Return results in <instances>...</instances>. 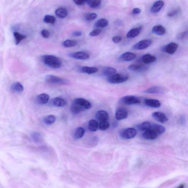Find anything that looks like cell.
I'll return each instance as SVG.
<instances>
[{
    "mask_svg": "<svg viewBox=\"0 0 188 188\" xmlns=\"http://www.w3.org/2000/svg\"><path fill=\"white\" fill-rule=\"evenodd\" d=\"M42 60L45 65L51 68L57 69L61 67V60L57 57L52 55H44L42 56Z\"/></svg>",
    "mask_w": 188,
    "mask_h": 188,
    "instance_id": "6da1fadb",
    "label": "cell"
},
{
    "mask_svg": "<svg viewBox=\"0 0 188 188\" xmlns=\"http://www.w3.org/2000/svg\"><path fill=\"white\" fill-rule=\"evenodd\" d=\"M128 79L129 76L127 75L118 73L109 76L107 79V81L110 84H121L126 81Z\"/></svg>",
    "mask_w": 188,
    "mask_h": 188,
    "instance_id": "7a4b0ae2",
    "label": "cell"
},
{
    "mask_svg": "<svg viewBox=\"0 0 188 188\" xmlns=\"http://www.w3.org/2000/svg\"><path fill=\"white\" fill-rule=\"evenodd\" d=\"M45 81L48 84L66 85L69 83V81L65 79L60 78L53 75H48L46 76Z\"/></svg>",
    "mask_w": 188,
    "mask_h": 188,
    "instance_id": "3957f363",
    "label": "cell"
},
{
    "mask_svg": "<svg viewBox=\"0 0 188 188\" xmlns=\"http://www.w3.org/2000/svg\"><path fill=\"white\" fill-rule=\"evenodd\" d=\"M137 134L136 129L133 128H128L122 130L120 132V136L124 139H130L135 138Z\"/></svg>",
    "mask_w": 188,
    "mask_h": 188,
    "instance_id": "277c9868",
    "label": "cell"
},
{
    "mask_svg": "<svg viewBox=\"0 0 188 188\" xmlns=\"http://www.w3.org/2000/svg\"><path fill=\"white\" fill-rule=\"evenodd\" d=\"M120 101L124 104L128 105L139 104L141 102L140 100L137 97L132 95L123 97L120 100Z\"/></svg>",
    "mask_w": 188,
    "mask_h": 188,
    "instance_id": "5b68a950",
    "label": "cell"
},
{
    "mask_svg": "<svg viewBox=\"0 0 188 188\" xmlns=\"http://www.w3.org/2000/svg\"><path fill=\"white\" fill-rule=\"evenodd\" d=\"M70 57L79 60H85L89 59L90 55L85 51H79L70 53L68 55Z\"/></svg>",
    "mask_w": 188,
    "mask_h": 188,
    "instance_id": "8992f818",
    "label": "cell"
},
{
    "mask_svg": "<svg viewBox=\"0 0 188 188\" xmlns=\"http://www.w3.org/2000/svg\"><path fill=\"white\" fill-rule=\"evenodd\" d=\"M152 44V41L149 39L142 40L133 45L132 48L136 50H142L148 48Z\"/></svg>",
    "mask_w": 188,
    "mask_h": 188,
    "instance_id": "52a82bcc",
    "label": "cell"
},
{
    "mask_svg": "<svg viewBox=\"0 0 188 188\" xmlns=\"http://www.w3.org/2000/svg\"><path fill=\"white\" fill-rule=\"evenodd\" d=\"M86 110L85 108L82 105L74 100L70 107V111L73 114H79Z\"/></svg>",
    "mask_w": 188,
    "mask_h": 188,
    "instance_id": "ba28073f",
    "label": "cell"
},
{
    "mask_svg": "<svg viewBox=\"0 0 188 188\" xmlns=\"http://www.w3.org/2000/svg\"><path fill=\"white\" fill-rule=\"evenodd\" d=\"M179 47V45L175 42H171L166 46L163 47L162 50L169 54H173L176 52Z\"/></svg>",
    "mask_w": 188,
    "mask_h": 188,
    "instance_id": "9c48e42d",
    "label": "cell"
},
{
    "mask_svg": "<svg viewBox=\"0 0 188 188\" xmlns=\"http://www.w3.org/2000/svg\"><path fill=\"white\" fill-rule=\"evenodd\" d=\"M136 57V55L133 53L126 52L123 53L119 57V60L122 62H130L135 59Z\"/></svg>",
    "mask_w": 188,
    "mask_h": 188,
    "instance_id": "30bf717a",
    "label": "cell"
},
{
    "mask_svg": "<svg viewBox=\"0 0 188 188\" xmlns=\"http://www.w3.org/2000/svg\"><path fill=\"white\" fill-rule=\"evenodd\" d=\"M128 116V112L125 109L120 108L117 110L115 113V118L118 120H121L126 118Z\"/></svg>",
    "mask_w": 188,
    "mask_h": 188,
    "instance_id": "8fae6325",
    "label": "cell"
},
{
    "mask_svg": "<svg viewBox=\"0 0 188 188\" xmlns=\"http://www.w3.org/2000/svg\"><path fill=\"white\" fill-rule=\"evenodd\" d=\"M158 134L151 129L145 131L142 135L144 139L147 140H153L158 138Z\"/></svg>",
    "mask_w": 188,
    "mask_h": 188,
    "instance_id": "7c38bea8",
    "label": "cell"
},
{
    "mask_svg": "<svg viewBox=\"0 0 188 188\" xmlns=\"http://www.w3.org/2000/svg\"><path fill=\"white\" fill-rule=\"evenodd\" d=\"M152 117L159 122L164 123L168 121L167 116L164 113L161 112H156L152 114Z\"/></svg>",
    "mask_w": 188,
    "mask_h": 188,
    "instance_id": "4fadbf2b",
    "label": "cell"
},
{
    "mask_svg": "<svg viewBox=\"0 0 188 188\" xmlns=\"http://www.w3.org/2000/svg\"><path fill=\"white\" fill-rule=\"evenodd\" d=\"M51 104L55 107H63L67 104V102L63 98L57 97L53 98L51 101Z\"/></svg>",
    "mask_w": 188,
    "mask_h": 188,
    "instance_id": "5bb4252c",
    "label": "cell"
},
{
    "mask_svg": "<svg viewBox=\"0 0 188 188\" xmlns=\"http://www.w3.org/2000/svg\"><path fill=\"white\" fill-rule=\"evenodd\" d=\"M49 95L46 93L40 94L36 98L37 103L39 105H44L46 104L49 100Z\"/></svg>",
    "mask_w": 188,
    "mask_h": 188,
    "instance_id": "9a60e30c",
    "label": "cell"
},
{
    "mask_svg": "<svg viewBox=\"0 0 188 188\" xmlns=\"http://www.w3.org/2000/svg\"><path fill=\"white\" fill-rule=\"evenodd\" d=\"M79 72L81 73H85L89 75H91L97 73L98 69L96 67H88V66H82L80 67L78 69Z\"/></svg>",
    "mask_w": 188,
    "mask_h": 188,
    "instance_id": "2e32d148",
    "label": "cell"
},
{
    "mask_svg": "<svg viewBox=\"0 0 188 188\" xmlns=\"http://www.w3.org/2000/svg\"><path fill=\"white\" fill-rule=\"evenodd\" d=\"M145 105L148 107L154 108H158L161 106V103L159 101L156 99H146L144 101Z\"/></svg>",
    "mask_w": 188,
    "mask_h": 188,
    "instance_id": "e0dca14e",
    "label": "cell"
},
{
    "mask_svg": "<svg viewBox=\"0 0 188 188\" xmlns=\"http://www.w3.org/2000/svg\"><path fill=\"white\" fill-rule=\"evenodd\" d=\"M164 5V2L162 1H158L154 3L150 9L152 13H156L159 12Z\"/></svg>",
    "mask_w": 188,
    "mask_h": 188,
    "instance_id": "ac0fdd59",
    "label": "cell"
},
{
    "mask_svg": "<svg viewBox=\"0 0 188 188\" xmlns=\"http://www.w3.org/2000/svg\"><path fill=\"white\" fill-rule=\"evenodd\" d=\"M143 92L148 94H162L164 93V89L161 87L154 86L145 90Z\"/></svg>",
    "mask_w": 188,
    "mask_h": 188,
    "instance_id": "d6986e66",
    "label": "cell"
},
{
    "mask_svg": "<svg viewBox=\"0 0 188 188\" xmlns=\"http://www.w3.org/2000/svg\"><path fill=\"white\" fill-rule=\"evenodd\" d=\"M141 60L143 63L147 64L155 62L156 60V57L150 54H146L142 56Z\"/></svg>",
    "mask_w": 188,
    "mask_h": 188,
    "instance_id": "ffe728a7",
    "label": "cell"
},
{
    "mask_svg": "<svg viewBox=\"0 0 188 188\" xmlns=\"http://www.w3.org/2000/svg\"><path fill=\"white\" fill-rule=\"evenodd\" d=\"M142 29V27H139L131 29L127 33V38L129 39H131L137 37L140 33Z\"/></svg>",
    "mask_w": 188,
    "mask_h": 188,
    "instance_id": "44dd1931",
    "label": "cell"
},
{
    "mask_svg": "<svg viewBox=\"0 0 188 188\" xmlns=\"http://www.w3.org/2000/svg\"><path fill=\"white\" fill-rule=\"evenodd\" d=\"M96 118L100 122L107 121L109 119V115L107 112L104 110L99 111L97 112Z\"/></svg>",
    "mask_w": 188,
    "mask_h": 188,
    "instance_id": "7402d4cb",
    "label": "cell"
},
{
    "mask_svg": "<svg viewBox=\"0 0 188 188\" xmlns=\"http://www.w3.org/2000/svg\"><path fill=\"white\" fill-rule=\"evenodd\" d=\"M152 31L154 34L157 35L162 36L165 34L166 30L162 26L158 25L153 27Z\"/></svg>",
    "mask_w": 188,
    "mask_h": 188,
    "instance_id": "603a6c76",
    "label": "cell"
},
{
    "mask_svg": "<svg viewBox=\"0 0 188 188\" xmlns=\"http://www.w3.org/2000/svg\"><path fill=\"white\" fill-rule=\"evenodd\" d=\"M150 129L154 131L158 135L162 134L165 131V128L164 126L156 124H152Z\"/></svg>",
    "mask_w": 188,
    "mask_h": 188,
    "instance_id": "cb8c5ba5",
    "label": "cell"
},
{
    "mask_svg": "<svg viewBox=\"0 0 188 188\" xmlns=\"http://www.w3.org/2000/svg\"><path fill=\"white\" fill-rule=\"evenodd\" d=\"M10 89L12 92L16 93L22 92L24 89L22 84L18 82L12 84L10 87Z\"/></svg>",
    "mask_w": 188,
    "mask_h": 188,
    "instance_id": "d4e9b609",
    "label": "cell"
},
{
    "mask_svg": "<svg viewBox=\"0 0 188 188\" xmlns=\"http://www.w3.org/2000/svg\"><path fill=\"white\" fill-rule=\"evenodd\" d=\"M74 100L82 105L85 108L86 110H89L92 107V104L90 102L84 98H77L75 99Z\"/></svg>",
    "mask_w": 188,
    "mask_h": 188,
    "instance_id": "484cf974",
    "label": "cell"
},
{
    "mask_svg": "<svg viewBox=\"0 0 188 188\" xmlns=\"http://www.w3.org/2000/svg\"><path fill=\"white\" fill-rule=\"evenodd\" d=\"M117 72V70L112 67H106L102 71V74L104 76H110L113 75Z\"/></svg>",
    "mask_w": 188,
    "mask_h": 188,
    "instance_id": "4316f807",
    "label": "cell"
},
{
    "mask_svg": "<svg viewBox=\"0 0 188 188\" xmlns=\"http://www.w3.org/2000/svg\"><path fill=\"white\" fill-rule=\"evenodd\" d=\"M55 14L58 17L60 18L63 19L67 16L68 12L65 8H58L55 11Z\"/></svg>",
    "mask_w": 188,
    "mask_h": 188,
    "instance_id": "83f0119b",
    "label": "cell"
},
{
    "mask_svg": "<svg viewBox=\"0 0 188 188\" xmlns=\"http://www.w3.org/2000/svg\"><path fill=\"white\" fill-rule=\"evenodd\" d=\"M99 128V124L96 120H92L89 121L88 128L91 132H96Z\"/></svg>",
    "mask_w": 188,
    "mask_h": 188,
    "instance_id": "f1b7e54d",
    "label": "cell"
},
{
    "mask_svg": "<svg viewBox=\"0 0 188 188\" xmlns=\"http://www.w3.org/2000/svg\"><path fill=\"white\" fill-rule=\"evenodd\" d=\"M85 133V130L82 127H79L76 129L74 134V138L78 140L81 139Z\"/></svg>",
    "mask_w": 188,
    "mask_h": 188,
    "instance_id": "f546056e",
    "label": "cell"
},
{
    "mask_svg": "<svg viewBox=\"0 0 188 188\" xmlns=\"http://www.w3.org/2000/svg\"><path fill=\"white\" fill-rule=\"evenodd\" d=\"M56 120V117L55 115H49L46 116L43 118V121L44 123L47 125H50L55 122Z\"/></svg>",
    "mask_w": 188,
    "mask_h": 188,
    "instance_id": "4dcf8cb0",
    "label": "cell"
},
{
    "mask_svg": "<svg viewBox=\"0 0 188 188\" xmlns=\"http://www.w3.org/2000/svg\"><path fill=\"white\" fill-rule=\"evenodd\" d=\"M13 34L16 45H18L22 41L26 38V36L21 34L17 32H15Z\"/></svg>",
    "mask_w": 188,
    "mask_h": 188,
    "instance_id": "1f68e13d",
    "label": "cell"
},
{
    "mask_svg": "<svg viewBox=\"0 0 188 188\" xmlns=\"http://www.w3.org/2000/svg\"><path fill=\"white\" fill-rule=\"evenodd\" d=\"M152 124L149 122H145L138 126V129L140 131H145L150 129Z\"/></svg>",
    "mask_w": 188,
    "mask_h": 188,
    "instance_id": "d6a6232c",
    "label": "cell"
},
{
    "mask_svg": "<svg viewBox=\"0 0 188 188\" xmlns=\"http://www.w3.org/2000/svg\"><path fill=\"white\" fill-rule=\"evenodd\" d=\"M109 24V22L105 19H101L95 22L94 26L97 28H104L106 27Z\"/></svg>",
    "mask_w": 188,
    "mask_h": 188,
    "instance_id": "836d02e7",
    "label": "cell"
},
{
    "mask_svg": "<svg viewBox=\"0 0 188 188\" xmlns=\"http://www.w3.org/2000/svg\"><path fill=\"white\" fill-rule=\"evenodd\" d=\"M77 42L75 40H67L63 42V45L65 48H71L75 46Z\"/></svg>",
    "mask_w": 188,
    "mask_h": 188,
    "instance_id": "e575fe53",
    "label": "cell"
},
{
    "mask_svg": "<svg viewBox=\"0 0 188 188\" xmlns=\"http://www.w3.org/2000/svg\"><path fill=\"white\" fill-rule=\"evenodd\" d=\"M143 66L139 64H133L128 66L129 70L132 71H137L141 70L143 68Z\"/></svg>",
    "mask_w": 188,
    "mask_h": 188,
    "instance_id": "d590c367",
    "label": "cell"
},
{
    "mask_svg": "<svg viewBox=\"0 0 188 188\" xmlns=\"http://www.w3.org/2000/svg\"><path fill=\"white\" fill-rule=\"evenodd\" d=\"M88 5L92 8L98 7L101 3V0H90L88 2Z\"/></svg>",
    "mask_w": 188,
    "mask_h": 188,
    "instance_id": "8d00e7d4",
    "label": "cell"
},
{
    "mask_svg": "<svg viewBox=\"0 0 188 188\" xmlns=\"http://www.w3.org/2000/svg\"><path fill=\"white\" fill-rule=\"evenodd\" d=\"M44 21L45 23L53 24L56 21V18L53 16L47 15L44 17Z\"/></svg>",
    "mask_w": 188,
    "mask_h": 188,
    "instance_id": "74e56055",
    "label": "cell"
},
{
    "mask_svg": "<svg viewBox=\"0 0 188 188\" xmlns=\"http://www.w3.org/2000/svg\"><path fill=\"white\" fill-rule=\"evenodd\" d=\"M110 127V124L107 121L101 122L99 124V129L101 131H106Z\"/></svg>",
    "mask_w": 188,
    "mask_h": 188,
    "instance_id": "f35d334b",
    "label": "cell"
},
{
    "mask_svg": "<svg viewBox=\"0 0 188 188\" xmlns=\"http://www.w3.org/2000/svg\"><path fill=\"white\" fill-rule=\"evenodd\" d=\"M97 17V15L95 13H87L84 15L85 19L88 21L95 20Z\"/></svg>",
    "mask_w": 188,
    "mask_h": 188,
    "instance_id": "ab89813d",
    "label": "cell"
},
{
    "mask_svg": "<svg viewBox=\"0 0 188 188\" xmlns=\"http://www.w3.org/2000/svg\"><path fill=\"white\" fill-rule=\"evenodd\" d=\"M102 30L100 29H95L90 33L89 36L91 37L97 36L99 35L102 32Z\"/></svg>",
    "mask_w": 188,
    "mask_h": 188,
    "instance_id": "60d3db41",
    "label": "cell"
},
{
    "mask_svg": "<svg viewBox=\"0 0 188 188\" xmlns=\"http://www.w3.org/2000/svg\"><path fill=\"white\" fill-rule=\"evenodd\" d=\"M32 136L33 139L35 141H39L41 138V135L38 133H34L32 134Z\"/></svg>",
    "mask_w": 188,
    "mask_h": 188,
    "instance_id": "b9f144b4",
    "label": "cell"
},
{
    "mask_svg": "<svg viewBox=\"0 0 188 188\" xmlns=\"http://www.w3.org/2000/svg\"><path fill=\"white\" fill-rule=\"evenodd\" d=\"M42 36L44 38H49L50 36V33L49 31L46 30H42L41 32Z\"/></svg>",
    "mask_w": 188,
    "mask_h": 188,
    "instance_id": "7bdbcfd3",
    "label": "cell"
},
{
    "mask_svg": "<svg viewBox=\"0 0 188 188\" xmlns=\"http://www.w3.org/2000/svg\"><path fill=\"white\" fill-rule=\"evenodd\" d=\"M179 12V9H175L174 10H173L171 11V12H170L168 14V16L169 17H172L175 15H177Z\"/></svg>",
    "mask_w": 188,
    "mask_h": 188,
    "instance_id": "ee69618b",
    "label": "cell"
},
{
    "mask_svg": "<svg viewBox=\"0 0 188 188\" xmlns=\"http://www.w3.org/2000/svg\"><path fill=\"white\" fill-rule=\"evenodd\" d=\"M122 40V38L121 37L119 36L114 37L112 39L113 42L115 43H118L121 42Z\"/></svg>",
    "mask_w": 188,
    "mask_h": 188,
    "instance_id": "f6af8a7d",
    "label": "cell"
},
{
    "mask_svg": "<svg viewBox=\"0 0 188 188\" xmlns=\"http://www.w3.org/2000/svg\"><path fill=\"white\" fill-rule=\"evenodd\" d=\"M73 1L75 3L78 5H84L85 2L84 0H73Z\"/></svg>",
    "mask_w": 188,
    "mask_h": 188,
    "instance_id": "bcb514c9",
    "label": "cell"
},
{
    "mask_svg": "<svg viewBox=\"0 0 188 188\" xmlns=\"http://www.w3.org/2000/svg\"><path fill=\"white\" fill-rule=\"evenodd\" d=\"M141 10L140 9L138 8H134L132 11V13L134 15L139 14L140 13Z\"/></svg>",
    "mask_w": 188,
    "mask_h": 188,
    "instance_id": "7dc6e473",
    "label": "cell"
},
{
    "mask_svg": "<svg viewBox=\"0 0 188 188\" xmlns=\"http://www.w3.org/2000/svg\"><path fill=\"white\" fill-rule=\"evenodd\" d=\"M81 32L79 31H77L74 32L73 33V35L75 37H80L82 35Z\"/></svg>",
    "mask_w": 188,
    "mask_h": 188,
    "instance_id": "c3c4849f",
    "label": "cell"
},
{
    "mask_svg": "<svg viewBox=\"0 0 188 188\" xmlns=\"http://www.w3.org/2000/svg\"><path fill=\"white\" fill-rule=\"evenodd\" d=\"M184 187V185L183 184H182L180 185V186L178 187V188H183Z\"/></svg>",
    "mask_w": 188,
    "mask_h": 188,
    "instance_id": "681fc988",
    "label": "cell"
},
{
    "mask_svg": "<svg viewBox=\"0 0 188 188\" xmlns=\"http://www.w3.org/2000/svg\"><path fill=\"white\" fill-rule=\"evenodd\" d=\"M84 1H85V2H88L89 1H90V0H84Z\"/></svg>",
    "mask_w": 188,
    "mask_h": 188,
    "instance_id": "f907efd6",
    "label": "cell"
}]
</instances>
